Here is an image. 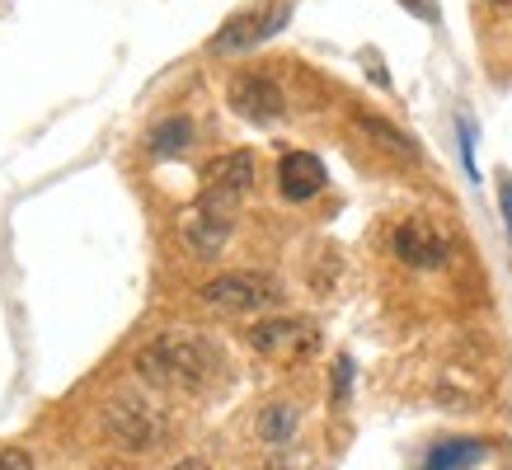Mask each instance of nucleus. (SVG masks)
<instances>
[{
	"label": "nucleus",
	"mask_w": 512,
	"mask_h": 470,
	"mask_svg": "<svg viewBox=\"0 0 512 470\" xmlns=\"http://www.w3.org/2000/svg\"><path fill=\"white\" fill-rule=\"evenodd\" d=\"M217 367H221L217 348L198 339V334H184V329L160 334L156 344H146L137 353L141 381H151L160 391H202Z\"/></svg>",
	"instance_id": "nucleus-1"
},
{
	"label": "nucleus",
	"mask_w": 512,
	"mask_h": 470,
	"mask_svg": "<svg viewBox=\"0 0 512 470\" xmlns=\"http://www.w3.org/2000/svg\"><path fill=\"white\" fill-rule=\"evenodd\" d=\"M249 348H254V353H264L268 362L296 367V362L315 358V348H320V329L306 325V320H292V315L259 320V325L249 329Z\"/></svg>",
	"instance_id": "nucleus-2"
},
{
	"label": "nucleus",
	"mask_w": 512,
	"mask_h": 470,
	"mask_svg": "<svg viewBox=\"0 0 512 470\" xmlns=\"http://www.w3.org/2000/svg\"><path fill=\"white\" fill-rule=\"evenodd\" d=\"M212 311H231V315H245V311H264L273 301L282 297V282L268 278V273H221V278L202 282L198 292Z\"/></svg>",
	"instance_id": "nucleus-3"
},
{
	"label": "nucleus",
	"mask_w": 512,
	"mask_h": 470,
	"mask_svg": "<svg viewBox=\"0 0 512 470\" xmlns=\"http://www.w3.org/2000/svg\"><path fill=\"white\" fill-rule=\"evenodd\" d=\"M287 15H292L287 0H254V5L235 10V15L221 24L217 38H212V52H245V47H259L264 38H273V33L287 24Z\"/></svg>",
	"instance_id": "nucleus-4"
},
{
	"label": "nucleus",
	"mask_w": 512,
	"mask_h": 470,
	"mask_svg": "<svg viewBox=\"0 0 512 470\" xmlns=\"http://www.w3.org/2000/svg\"><path fill=\"white\" fill-rule=\"evenodd\" d=\"M249 184H254V156H249V151L217 156L207 170H202L198 207H207V212H226V217H231L235 203L249 193Z\"/></svg>",
	"instance_id": "nucleus-5"
},
{
	"label": "nucleus",
	"mask_w": 512,
	"mask_h": 470,
	"mask_svg": "<svg viewBox=\"0 0 512 470\" xmlns=\"http://www.w3.org/2000/svg\"><path fill=\"white\" fill-rule=\"evenodd\" d=\"M390 245H395V259L409 268H442L447 264V235L437 231L433 221H423V217H409L395 226V235H390Z\"/></svg>",
	"instance_id": "nucleus-6"
},
{
	"label": "nucleus",
	"mask_w": 512,
	"mask_h": 470,
	"mask_svg": "<svg viewBox=\"0 0 512 470\" xmlns=\"http://www.w3.org/2000/svg\"><path fill=\"white\" fill-rule=\"evenodd\" d=\"M231 109L249 123H273V118H282V90L259 71H245L231 80Z\"/></svg>",
	"instance_id": "nucleus-7"
},
{
	"label": "nucleus",
	"mask_w": 512,
	"mask_h": 470,
	"mask_svg": "<svg viewBox=\"0 0 512 470\" xmlns=\"http://www.w3.org/2000/svg\"><path fill=\"white\" fill-rule=\"evenodd\" d=\"M278 188H282V198L306 203V198H315V193L325 188V165H320L311 151H287L278 165Z\"/></svg>",
	"instance_id": "nucleus-8"
},
{
	"label": "nucleus",
	"mask_w": 512,
	"mask_h": 470,
	"mask_svg": "<svg viewBox=\"0 0 512 470\" xmlns=\"http://www.w3.org/2000/svg\"><path fill=\"white\" fill-rule=\"evenodd\" d=\"M109 423H113V433H118L132 452H146V447L156 442V433H160V423L151 419V409L137 405V400H118L113 414H109Z\"/></svg>",
	"instance_id": "nucleus-9"
},
{
	"label": "nucleus",
	"mask_w": 512,
	"mask_h": 470,
	"mask_svg": "<svg viewBox=\"0 0 512 470\" xmlns=\"http://www.w3.org/2000/svg\"><path fill=\"white\" fill-rule=\"evenodd\" d=\"M231 235V217L226 212H207V207H193L184 217V240L193 245L198 254H217Z\"/></svg>",
	"instance_id": "nucleus-10"
},
{
	"label": "nucleus",
	"mask_w": 512,
	"mask_h": 470,
	"mask_svg": "<svg viewBox=\"0 0 512 470\" xmlns=\"http://www.w3.org/2000/svg\"><path fill=\"white\" fill-rule=\"evenodd\" d=\"M480 456H484V442H475V438L442 442V447H433V452H428L423 470H470Z\"/></svg>",
	"instance_id": "nucleus-11"
},
{
	"label": "nucleus",
	"mask_w": 512,
	"mask_h": 470,
	"mask_svg": "<svg viewBox=\"0 0 512 470\" xmlns=\"http://www.w3.org/2000/svg\"><path fill=\"white\" fill-rule=\"evenodd\" d=\"M292 428H296V405H287V400H278V405H268L264 414H259V438H264L268 447H287Z\"/></svg>",
	"instance_id": "nucleus-12"
},
{
	"label": "nucleus",
	"mask_w": 512,
	"mask_h": 470,
	"mask_svg": "<svg viewBox=\"0 0 512 470\" xmlns=\"http://www.w3.org/2000/svg\"><path fill=\"white\" fill-rule=\"evenodd\" d=\"M184 146H193V123H188V118H165V123L151 132V151H156V156H179Z\"/></svg>",
	"instance_id": "nucleus-13"
},
{
	"label": "nucleus",
	"mask_w": 512,
	"mask_h": 470,
	"mask_svg": "<svg viewBox=\"0 0 512 470\" xmlns=\"http://www.w3.org/2000/svg\"><path fill=\"white\" fill-rule=\"evenodd\" d=\"M357 123L367 127V132H372L376 141H386V146L395 151V156H414V146H409V137H400V132H395L390 123H381V118H372V113H357Z\"/></svg>",
	"instance_id": "nucleus-14"
},
{
	"label": "nucleus",
	"mask_w": 512,
	"mask_h": 470,
	"mask_svg": "<svg viewBox=\"0 0 512 470\" xmlns=\"http://www.w3.org/2000/svg\"><path fill=\"white\" fill-rule=\"evenodd\" d=\"M348 381H353V358H339V362H334V405H343Z\"/></svg>",
	"instance_id": "nucleus-15"
},
{
	"label": "nucleus",
	"mask_w": 512,
	"mask_h": 470,
	"mask_svg": "<svg viewBox=\"0 0 512 470\" xmlns=\"http://www.w3.org/2000/svg\"><path fill=\"white\" fill-rule=\"evenodd\" d=\"M0 470H33V461L19 447H0Z\"/></svg>",
	"instance_id": "nucleus-16"
},
{
	"label": "nucleus",
	"mask_w": 512,
	"mask_h": 470,
	"mask_svg": "<svg viewBox=\"0 0 512 470\" xmlns=\"http://www.w3.org/2000/svg\"><path fill=\"white\" fill-rule=\"evenodd\" d=\"M498 203H503V221H508V235H512V179H498Z\"/></svg>",
	"instance_id": "nucleus-17"
},
{
	"label": "nucleus",
	"mask_w": 512,
	"mask_h": 470,
	"mask_svg": "<svg viewBox=\"0 0 512 470\" xmlns=\"http://www.w3.org/2000/svg\"><path fill=\"white\" fill-rule=\"evenodd\" d=\"M404 10H414V15H423V19H437V10H433V0H400Z\"/></svg>",
	"instance_id": "nucleus-18"
},
{
	"label": "nucleus",
	"mask_w": 512,
	"mask_h": 470,
	"mask_svg": "<svg viewBox=\"0 0 512 470\" xmlns=\"http://www.w3.org/2000/svg\"><path fill=\"white\" fill-rule=\"evenodd\" d=\"M170 470H212V466H207V461H198V456H193V461H179V466H170Z\"/></svg>",
	"instance_id": "nucleus-19"
},
{
	"label": "nucleus",
	"mask_w": 512,
	"mask_h": 470,
	"mask_svg": "<svg viewBox=\"0 0 512 470\" xmlns=\"http://www.w3.org/2000/svg\"><path fill=\"white\" fill-rule=\"evenodd\" d=\"M489 5H512V0H489Z\"/></svg>",
	"instance_id": "nucleus-20"
}]
</instances>
